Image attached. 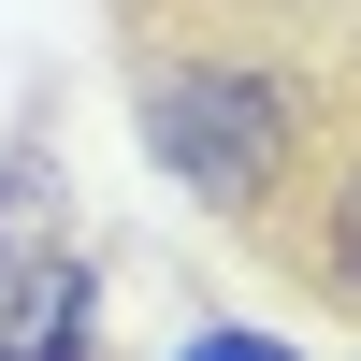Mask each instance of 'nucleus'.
<instances>
[{"mask_svg": "<svg viewBox=\"0 0 361 361\" xmlns=\"http://www.w3.org/2000/svg\"><path fill=\"white\" fill-rule=\"evenodd\" d=\"M130 116H145V159L202 202V217L260 231L318 130V87L289 73L275 44H217V29H173V44H130Z\"/></svg>", "mask_w": 361, "mask_h": 361, "instance_id": "nucleus-1", "label": "nucleus"}, {"mask_svg": "<svg viewBox=\"0 0 361 361\" xmlns=\"http://www.w3.org/2000/svg\"><path fill=\"white\" fill-rule=\"evenodd\" d=\"M260 246H275L289 275H304V304L361 318V87H333V102H318L304 159H289L275 217H260Z\"/></svg>", "mask_w": 361, "mask_h": 361, "instance_id": "nucleus-2", "label": "nucleus"}, {"mask_svg": "<svg viewBox=\"0 0 361 361\" xmlns=\"http://www.w3.org/2000/svg\"><path fill=\"white\" fill-rule=\"evenodd\" d=\"M58 246H73V159H58V116L29 102L0 130V289H29Z\"/></svg>", "mask_w": 361, "mask_h": 361, "instance_id": "nucleus-3", "label": "nucleus"}, {"mask_svg": "<svg viewBox=\"0 0 361 361\" xmlns=\"http://www.w3.org/2000/svg\"><path fill=\"white\" fill-rule=\"evenodd\" d=\"M0 361H102V260L58 246L29 289H0Z\"/></svg>", "mask_w": 361, "mask_h": 361, "instance_id": "nucleus-4", "label": "nucleus"}, {"mask_svg": "<svg viewBox=\"0 0 361 361\" xmlns=\"http://www.w3.org/2000/svg\"><path fill=\"white\" fill-rule=\"evenodd\" d=\"M159 361H304V347H289L275 318H188V333H173Z\"/></svg>", "mask_w": 361, "mask_h": 361, "instance_id": "nucleus-5", "label": "nucleus"}]
</instances>
